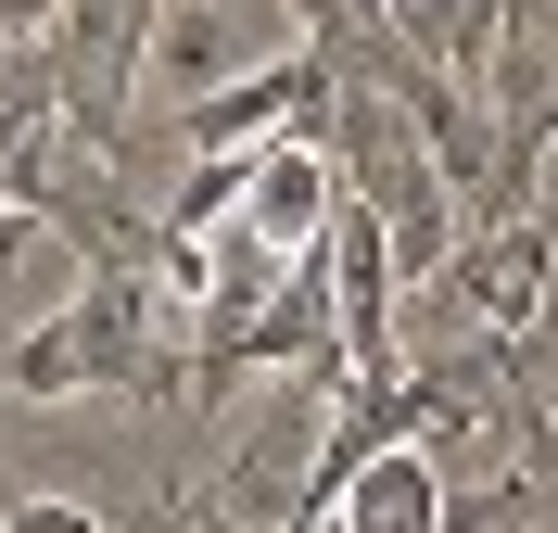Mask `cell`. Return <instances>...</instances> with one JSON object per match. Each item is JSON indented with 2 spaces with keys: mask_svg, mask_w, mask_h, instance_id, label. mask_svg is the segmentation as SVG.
<instances>
[{
  "mask_svg": "<svg viewBox=\"0 0 558 533\" xmlns=\"http://www.w3.org/2000/svg\"><path fill=\"white\" fill-rule=\"evenodd\" d=\"M330 166H343V191L393 229V267H407V280H445V267H457L470 216H457V191H445V153H432V128H418L393 89L343 76V102H330Z\"/></svg>",
  "mask_w": 558,
  "mask_h": 533,
  "instance_id": "1",
  "label": "cell"
},
{
  "mask_svg": "<svg viewBox=\"0 0 558 533\" xmlns=\"http://www.w3.org/2000/svg\"><path fill=\"white\" fill-rule=\"evenodd\" d=\"M153 292L166 280H102V267H89L51 318H26L13 343H0V393H26V407H64V393H153L166 381Z\"/></svg>",
  "mask_w": 558,
  "mask_h": 533,
  "instance_id": "2",
  "label": "cell"
},
{
  "mask_svg": "<svg viewBox=\"0 0 558 533\" xmlns=\"http://www.w3.org/2000/svg\"><path fill=\"white\" fill-rule=\"evenodd\" d=\"M254 64H267V13L254 0H153L140 13V128H178L191 102H216Z\"/></svg>",
  "mask_w": 558,
  "mask_h": 533,
  "instance_id": "3",
  "label": "cell"
},
{
  "mask_svg": "<svg viewBox=\"0 0 558 533\" xmlns=\"http://www.w3.org/2000/svg\"><path fill=\"white\" fill-rule=\"evenodd\" d=\"M242 166H254V178H242V229H254V242H279V254H317V242H330V216H343V166H330L317 128L254 141Z\"/></svg>",
  "mask_w": 558,
  "mask_h": 533,
  "instance_id": "4",
  "label": "cell"
},
{
  "mask_svg": "<svg viewBox=\"0 0 558 533\" xmlns=\"http://www.w3.org/2000/svg\"><path fill=\"white\" fill-rule=\"evenodd\" d=\"M445 508H457V483L432 470V445H381V458L330 496L317 533H445Z\"/></svg>",
  "mask_w": 558,
  "mask_h": 533,
  "instance_id": "5",
  "label": "cell"
},
{
  "mask_svg": "<svg viewBox=\"0 0 558 533\" xmlns=\"http://www.w3.org/2000/svg\"><path fill=\"white\" fill-rule=\"evenodd\" d=\"M0 533H114V521L76 508V496H26V508H0Z\"/></svg>",
  "mask_w": 558,
  "mask_h": 533,
  "instance_id": "6",
  "label": "cell"
},
{
  "mask_svg": "<svg viewBox=\"0 0 558 533\" xmlns=\"http://www.w3.org/2000/svg\"><path fill=\"white\" fill-rule=\"evenodd\" d=\"M64 13H76V0H0V38L26 51V38H51V26H64Z\"/></svg>",
  "mask_w": 558,
  "mask_h": 533,
  "instance_id": "7",
  "label": "cell"
},
{
  "mask_svg": "<svg viewBox=\"0 0 558 533\" xmlns=\"http://www.w3.org/2000/svg\"><path fill=\"white\" fill-rule=\"evenodd\" d=\"M38 229H26V204H13V191H0V254H26Z\"/></svg>",
  "mask_w": 558,
  "mask_h": 533,
  "instance_id": "8",
  "label": "cell"
}]
</instances>
